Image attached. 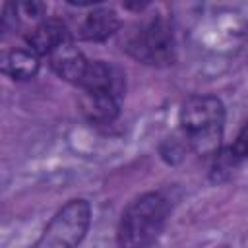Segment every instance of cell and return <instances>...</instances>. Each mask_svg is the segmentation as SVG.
<instances>
[{
  "label": "cell",
  "mask_w": 248,
  "mask_h": 248,
  "mask_svg": "<svg viewBox=\"0 0 248 248\" xmlns=\"http://www.w3.org/2000/svg\"><path fill=\"white\" fill-rule=\"evenodd\" d=\"M50 68L52 72L62 78L64 81L68 83H74V85H79L85 72H87V66H89V58L74 45V39L62 43L50 56Z\"/></svg>",
  "instance_id": "cell-6"
},
{
  "label": "cell",
  "mask_w": 248,
  "mask_h": 248,
  "mask_svg": "<svg viewBox=\"0 0 248 248\" xmlns=\"http://www.w3.org/2000/svg\"><path fill=\"white\" fill-rule=\"evenodd\" d=\"M91 225V205L83 198L64 203L31 248H78Z\"/></svg>",
  "instance_id": "cell-4"
},
{
  "label": "cell",
  "mask_w": 248,
  "mask_h": 248,
  "mask_svg": "<svg viewBox=\"0 0 248 248\" xmlns=\"http://www.w3.org/2000/svg\"><path fill=\"white\" fill-rule=\"evenodd\" d=\"M81 112L93 126H110L120 114V97L110 91H81Z\"/></svg>",
  "instance_id": "cell-7"
},
{
  "label": "cell",
  "mask_w": 248,
  "mask_h": 248,
  "mask_svg": "<svg viewBox=\"0 0 248 248\" xmlns=\"http://www.w3.org/2000/svg\"><path fill=\"white\" fill-rule=\"evenodd\" d=\"M225 116L219 97L209 93L186 97L178 110V124L188 147L200 157H213L223 143Z\"/></svg>",
  "instance_id": "cell-1"
},
{
  "label": "cell",
  "mask_w": 248,
  "mask_h": 248,
  "mask_svg": "<svg viewBox=\"0 0 248 248\" xmlns=\"http://www.w3.org/2000/svg\"><path fill=\"white\" fill-rule=\"evenodd\" d=\"M74 39L72 31L62 19L48 17L39 21L29 33H25V46L39 56H50L62 43Z\"/></svg>",
  "instance_id": "cell-5"
},
{
  "label": "cell",
  "mask_w": 248,
  "mask_h": 248,
  "mask_svg": "<svg viewBox=\"0 0 248 248\" xmlns=\"http://www.w3.org/2000/svg\"><path fill=\"white\" fill-rule=\"evenodd\" d=\"M118 29H120V19H118L114 10H110V8H93L78 23L76 37L81 39V41L103 43L110 35H114Z\"/></svg>",
  "instance_id": "cell-8"
},
{
  "label": "cell",
  "mask_w": 248,
  "mask_h": 248,
  "mask_svg": "<svg viewBox=\"0 0 248 248\" xmlns=\"http://www.w3.org/2000/svg\"><path fill=\"white\" fill-rule=\"evenodd\" d=\"M19 8H21L29 17H33V19L41 17L43 12H45V4H41V2H25V4H19Z\"/></svg>",
  "instance_id": "cell-12"
},
{
  "label": "cell",
  "mask_w": 248,
  "mask_h": 248,
  "mask_svg": "<svg viewBox=\"0 0 248 248\" xmlns=\"http://www.w3.org/2000/svg\"><path fill=\"white\" fill-rule=\"evenodd\" d=\"M39 54H35L31 48L27 46H17V48H12L4 54L2 58V72L16 79V81H27V79H33L41 68V62H39Z\"/></svg>",
  "instance_id": "cell-9"
},
{
  "label": "cell",
  "mask_w": 248,
  "mask_h": 248,
  "mask_svg": "<svg viewBox=\"0 0 248 248\" xmlns=\"http://www.w3.org/2000/svg\"><path fill=\"white\" fill-rule=\"evenodd\" d=\"M16 27H17V6H14V4H4L2 17H0L2 35H8V33L14 31Z\"/></svg>",
  "instance_id": "cell-11"
},
{
  "label": "cell",
  "mask_w": 248,
  "mask_h": 248,
  "mask_svg": "<svg viewBox=\"0 0 248 248\" xmlns=\"http://www.w3.org/2000/svg\"><path fill=\"white\" fill-rule=\"evenodd\" d=\"M128 56L151 68H167L176 62V39L170 21L153 16L128 33L124 46Z\"/></svg>",
  "instance_id": "cell-3"
},
{
  "label": "cell",
  "mask_w": 248,
  "mask_h": 248,
  "mask_svg": "<svg viewBox=\"0 0 248 248\" xmlns=\"http://www.w3.org/2000/svg\"><path fill=\"white\" fill-rule=\"evenodd\" d=\"M169 213L170 203L161 192H145L134 198L118 221V248H151L165 231Z\"/></svg>",
  "instance_id": "cell-2"
},
{
  "label": "cell",
  "mask_w": 248,
  "mask_h": 248,
  "mask_svg": "<svg viewBox=\"0 0 248 248\" xmlns=\"http://www.w3.org/2000/svg\"><path fill=\"white\" fill-rule=\"evenodd\" d=\"M219 153L231 163L232 169H234L240 161L248 159V120H246V122L242 124V128L238 130L234 141H232L231 145H227V147H221Z\"/></svg>",
  "instance_id": "cell-10"
}]
</instances>
